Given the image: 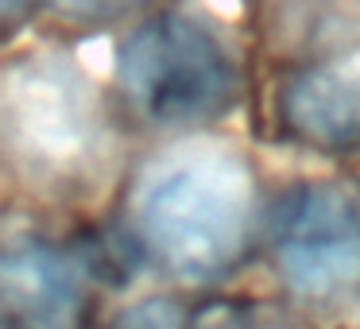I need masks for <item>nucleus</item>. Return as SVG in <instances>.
I'll return each instance as SVG.
<instances>
[{
	"instance_id": "7ed1b4c3",
	"label": "nucleus",
	"mask_w": 360,
	"mask_h": 329,
	"mask_svg": "<svg viewBox=\"0 0 360 329\" xmlns=\"http://www.w3.org/2000/svg\"><path fill=\"white\" fill-rule=\"evenodd\" d=\"M240 97V58L229 32L194 8H155L128 24L112 63V105L151 132L221 120Z\"/></svg>"
},
{
	"instance_id": "39448f33",
	"label": "nucleus",
	"mask_w": 360,
	"mask_h": 329,
	"mask_svg": "<svg viewBox=\"0 0 360 329\" xmlns=\"http://www.w3.org/2000/svg\"><path fill=\"white\" fill-rule=\"evenodd\" d=\"M94 264L74 240L27 217H0V325L74 329L89 298Z\"/></svg>"
},
{
	"instance_id": "6e6552de",
	"label": "nucleus",
	"mask_w": 360,
	"mask_h": 329,
	"mask_svg": "<svg viewBox=\"0 0 360 329\" xmlns=\"http://www.w3.org/2000/svg\"><path fill=\"white\" fill-rule=\"evenodd\" d=\"M109 329H186V318H182L179 302L155 295V298H140L128 310H120Z\"/></svg>"
},
{
	"instance_id": "f03ea898",
	"label": "nucleus",
	"mask_w": 360,
	"mask_h": 329,
	"mask_svg": "<svg viewBox=\"0 0 360 329\" xmlns=\"http://www.w3.org/2000/svg\"><path fill=\"white\" fill-rule=\"evenodd\" d=\"M124 236L182 283L225 275L256 228V174L225 140H179L136 171L120 205Z\"/></svg>"
},
{
	"instance_id": "423d86ee",
	"label": "nucleus",
	"mask_w": 360,
	"mask_h": 329,
	"mask_svg": "<svg viewBox=\"0 0 360 329\" xmlns=\"http://www.w3.org/2000/svg\"><path fill=\"white\" fill-rule=\"evenodd\" d=\"M279 124L290 140L314 151L360 148V55L298 63L275 93Z\"/></svg>"
},
{
	"instance_id": "1a4fd4ad",
	"label": "nucleus",
	"mask_w": 360,
	"mask_h": 329,
	"mask_svg": "<svg viewBox=\"0 0 360 329\" xmlns=\"http://www.w3.org/2000/svg\"><path fill=\"white\" fill-rule=\"evenodd\" d=\"M43 0H0V43L16 39L32 24H39Z\"/></svg>"
},
{
	"instance_id": "f257e3e1",
	"label": "nucleus",
	"mask_w": 360,
	"mask_h": 329,
	"mask_svg": "<svg viewBox=\"0 0 360 329\" xmlns=\"http://www.w3.org/2000/svg\"><path fill=\"white\" fill-rule=\"evenodd\" d=\"M117 105L63 47L0 63V174L39 202H82L117 163Z\"/></svg>"
},
{
	"instance_id": "0eeeda50",
	"label": "nucleus",
	"mask_w": 360,
	"mask_h": 329,
	"mask_svg": "<svg viewBox=\"0 0 360 329\" xmlns=\"http://www.w3.org/2000/svg\"><path fill=\"white\" fill-rule=\"evenodd\" d=\"M155 4L159 0H43L39 24L74 35L112 32V27L136 24L140 16L155 12Z\"/></svg>"
},
{
	"instance_id": "20e7f679",
	"label": "nucleus",
	"mask_w": 360,
	"mask_h": 329,
	"mask_svg": "<svg viewBox=\"0 0 360 329\" xmlns=\"http://www.w3.org/2000/svg\"><path fill=\"white\" fill-rule=\"evenodd\" d=\"M271 256L306 302H341L360 290V205L341 186H298L271 209Z\"/></svg>"
}]
</instances>
